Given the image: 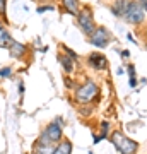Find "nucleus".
<instances>
[{
  "label": "nucleus",
  "mask_w": 147,
  "mask_h": 154,
  "mask_svg": "<svg viewBox=\"0 0 147 154\" xmlns=\"http://www.w3.org/2000/svg\"><path fill=\"white\" fill-rule=\"evenodd\" d=\"M111 142L116 147V151L120 154H135L139 149V144L130 137H125L121 132H113L111 134Z\"/></svg>",
  "instance_id": "nucleus-1"
},
{
  "label": "nucleus",
  "mask_w": 147,
  "mask_h": 154,
  "mask_svg": "<svg viewBox=\"0 0 147 154\" xmlns=\"http://www.w3.org/2000/svg\"><path fill=\"white\" fill-rule=\"evenodd\" d=\"M99 94V88L93 81H87L81 86V88H77L75 91V101L77 103H82V105H86V103H91L94 99L98 98Z\"/></svg>",
  "instance_id": "nucleus-2"
},
{
  "label": "nucleus",
  "mask_w": 147,
  "mask_h": 154,
  "mask_svg": "<svg viewBox=\"0 0 147 154\" xmlns=\"http://www.w3.org/2000/svg\"><path fill=\"white\" fill-rule=\"evenodd\" d=\"M123 19L130 24H140L144 19H145V11L144 7L140 5V2H133V0H128V5L125 9V14H123Z\"/></svg>",
  "instance_id": "nucleus-3"
},
{
  "label": "nucleus",
  "mask_w": 147,
  "mask_h": 154,
  "mask_svg": "<svg viewBox=\"0 0 147 154\" xmlns=\"http://www.w3.org/2000/svg\"><path fill=\"white\" fill-rule=\"evenodd\" d=\"M43 135L48 139L50 144H60L62 142V135H63V130H62V118H57L51 123H48V127L44 128Z\"/></svg>",
  "instance_id": "nucleus-4"
},
{
  "label": "nucleus",
  "mask_w": 147,
  "mask_h": 154,
  "mask_svg": "<svg viewBox=\"0 0 147 154\" xmlns=\"http://www.w3.org/2000/svg\"><path fill=\"white\" fill-rule=\"evenodd\" d=\"M77 21H79V26H81V29L87 34V36H91V34L94 33L96 26H94L93 12H91V9H89V7H84L82 11H79Z\"/></svg>",
  "instance_id": "nucleus-5"
},
{
  "label": "nucleus",
  "mask_w": 147,
  "mask_h": 154,
  "mask_svg": "<svg viewBox=\"0 0 147 154\" xmlns=\"http://www.w3.org/2000/svg\"><path fill=\"white\" fill-rule=\"evenodd\" d=\"M89 43L93 46H98V48H106L109 43V34L104 28H96L94 33L89 36Z\"/></svg>",
  "instance_id": "nucleus-6"
},
{
  "label": "nucleus",
  "mask_w": 147,
  "mask_h": 154,
  "mask_svg": "<svg viewBox=\"0 0 147 154\" xmlns=\"http://www.w3.org/2000/svg\"><path fill=\"white\" fill-rule=\"evenodd\" d=\"M33 151H34V154H53L55 147H53V144L48 142V139L44 137V135H41V137L36 140Z\"/></svg>",
  "instance_id": "nucleus-7"
},
{
  "label": "nucleus",
  "mask_w": 147,
  "mask_h": 154,
  "mask_svg": "<svg viewBox=\"0 0 147 154\" xmlns=\"http://www.w3.org/2000/svg\"><path fill=\"white\" fill-rule=\"evenodd\" d=\"M87 62H89V65L93 67V69H98V70L108 67V60H106L104 55H101V53H93V55H89Z\"/></svg>",
  "instance_id": "nucleus-8"
},
{
  "label": "nucleus",
  "mask_w": 147,
  "mask_h": 154,
  "mask_svg": "<svg viewBox=\"0 0 147 154\" xmlns=\"http://www.w3.org/2000/svg\"><path fill=\"white\" fill-rule=\"evenodd\" d=\"M26 51H27L26 46L22 43H17V41H12V45L9 46V53H11V57H14V58H21Z\"/></svg>",
  "instance_id": "nucleus-9"
},
{
  "label": "nucleus",
  "mask_w": 147,
  "mask_h": 154,
  "mask_svg": "<svg viewBox=\"0 0 147 154\" xmlns=\"http://www.w3.org/2000/svg\"><path fill=\"white\" fill-rule=\"evenodd\" d=\"M62 5L69 14L79 16V0H62Z\"/></svg>",
  "instance_id": "nucleus-10"
},
{
  "label": "nucleus",
  "mask_w": 147,
  "mask_h": 154,
  "mask_svg": "<svg viewBox=\"0 0 147 154\" xmlns=\"http://www.w3.org/2000/svg\"><path fill=\"white\" fill-rule=\"evenodd\" d=\"M58 60H60V63L63 65V70H65V72H72L74 69H75V62H74L72 57L60 53V55H58Z\"/></svg>",
  "instance_id": "nucleus-11"
},
{
  "label": "nucleus",
  "mask_w": 147,
  "mask_h": 154,
  "mask_svg": "<svg viewBox=\"0 0 147 154\" xmlns=\"http://www.w3.org/2000/svg\"><path fill=\"white\" fill-rule=\"evenodd\" d=\"M127 5H128V0H116V2H115L113 5H111V11H113V14H115V16L123 17Z\"/></svg>",
  "instance_id": "nucleus-12"
},
{
  "label": "nucleus",
  "mask_w": 147,
  "mask_h": 154,
  "mask_svg": "<svg viewBox=\"0 0 147 154\" xmlns=\"http://www.w3.org/2000/svg\"><path fill=\"white\" fill-rule=\"evenodd\" d=\"M70 152H72V142L67 140V139H63L53 151V154H70Z\"/></svg>",
  "instance_id": "nucleus-13"
},
{
  "label": "nucleus",
  "mask_w": 147,
  "mask_h": 154,
  "mask_svg": "<svg viewBox=\"0 0 147 154\" xmlns=\"http://www.w3.org/2000/svg\"><path fill=\"white\" fill-rule=\"evenodd\" d=\"M12 45V38L5 28H0V48H9Z\"/></svg>",
  "instance_id": "nucleus-14"
},
{
  "label": "nucleus",
  "mask_w": 147,
  "mask_h": 154,
  "mask_svg": "<svg viewBox=\"0 0 147 154\" xmlns=\"http://www.w3.org/2000/svg\"><path fill=\"white\" fill-rule=\"evenodd\" d=\"M12 74V69L11 67H5V69H0V75L2 77H9Z\"/></svg>",
  "instance_id": "nucleus-15"
},
{
  "label": "nucleus",
  "mask_w": 147,
  "mask_h": 154,
  "mask_svg": "<svg viewBox=\"0 0 147 154\" xmlns=\"http://www.w3.org/2000/svg\"><path fill=\"white\" fill-rule=\"evenodd\" d=\"M5 7H7V0H0V16H5Z\"/></svg>",
  "instance_id": "nucleus-16"
},
{
  "label": "nucleus",
  "mask_w": 147,
  "mask_h": 154,
  "mask_svg": "<svg viewBox=\"0 0 147 154\" xmlns=\"http://www.w3.org/2000/svg\"><path fill=\"white\" fill-rule=\"evenodd\" d=\"M128 75H130V79H135V69H133V65H128Z\"/></svg>",
  "instance_id": "nucleus-17"
},
{
  "label": "nucleus",
  "mask_w": 147,
  "mask_h": 154,
  "mask_svg": "<svg viewBox=\"0 0 147 154\" xmlns=\"http://www.w3.org/2000/svg\"><path fill=\"white\" fill-rule=\"evenodd\" d=\"M51 9H53V7H51V5H46V7H39V9H38V12H43V11H51Z\"/></svg>",
  "instance_id": "nucleus-18"
},
{
  "label": "nucleus",
  "mask_w": 147,
  "mask_h": 154,
  "mask_svg": "<svg viewBox=\"0 0 147 154\" xmlns=\"http://www.w3.org/2000/svg\"><path fill=\"white\" fill-rule=\"evenodd\" d=\"M121 57H123V58H128V57H130V51H128V50H123V51H121Z\"/></svg>",
  "instance_id": "nucleus-19"
},
{
  "label": "nucleus",
  "mask_w": 147,
  "mask_h": 154,
  "mask_svg": "<svg viewBox=\"0 0 147 154\" xmlns=\"http://www.w3.org/2000/svg\"><path fill=\"white\" fill-rule=\"evenodd\" d=\"M140 5L144 7V11L147 12V0H140Z\"/></svg>",
  "instance_id": "nucleus-20"
},
{
  "label": "nucleus",
  "mask_w": 147,
  "mask_h": 154,
  "mask_svg": "<svg viewBox=\"0 0 147 154\" xmlns=\"http://www.w3.org/2000/svg\"><path fill=\"white\" fill-rule=\"evenodd\" d=\"M0 28H2V24H0Z\"/></svg>",
  "instance_id": "nucleus-21"
}]
</instances>
